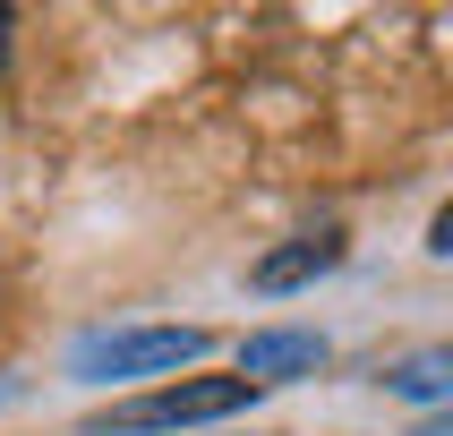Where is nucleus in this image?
Segmentation results:
<instances>
[{
    "label": "nucleus",
    "mask_w": 453,
    "mask_h": 436,
    "mask_svg": "<svg viewBox=\"0 0 453 436\" xmlns=\"http://www.w3.org/2000/svg\"><path fill=\"white\" fill-rule=\"evenodd\" d=\"M334 265H342V231H308V240H291V249H265L249 265V282L257 291H300V282L334 274Z\"/></svg>",
    "instance_id": "obj_3"
},
{
    "label": "nucleus",
    "mask_w": 453,
    "mask_h": 436,
    "mask_svg": "<svg viewBox=\"0 0 453 436\" xmlns=\"http://www.w3.org/2000/svg\"><path fill=\"white\" fill-rule=\"evenodd\" d=\"M326 342L317 333H249V351H240V377L265 385V377H291V368H317Z\"/></svg>",
    "instance_id": "obj_4"
},
{
    "label": "nucleus",
    "mask_w": 453,
    "mask_h": 436,
    "mask_svg": "<svg viewBox=\"0 0 453 436\" xmlns=\"http://www.w3.org/2000/svg\"><path fill=\"white\" fill-rule=\"evenodd\" d=\"M205 333L197 325H137V333H86L77 342V377H154V368H180L197 359Z\"/></svg>",
    "instance_id": "obj_2"
},
{
    "label": "nucleus",
    "mask_w": 453,
    "mask_h": 436,
    "mask_svg": "<svg viewBox=\"0 0 453 436\" xmlns=\"http://www.w3.org/2000/svg\"><path fill=\"white\" fill-rule=\"evenodd\" d=\"M385 385H394V394H411V402H445V394H453V351H419V359H403Z\"/></svg>",
    "instance_id": "obj_5"
},
{
    "label": "nucleus",
    "mask_w": 453,
    "mask_h": 436,
    "mask_svg": "<svg viewBox=\"0 0 453 436\" xmlns=\"http://www.w3.org/2000/svg\"><path fill=\"white\" fill-rule=\"evenodd\" d=\"M257 385L249 377H188V385H163L146 402H120L86 419V436H163V428H205V419H231V410H249Z\"/></svg>",
    "instance_id": "obj_1"
},
{
    "label": "nucleus",
    "mask_w": 453,
    "mask_h": 436,
    "mask_svg": "<svg viewBox=\"0 0 453 436\" xmlns=\"http://www.w3.org/2000/svg\"><path fill=\"white\" fill-rule=\"evenodd\" d=\"M0 69H9V9H0Z\"/></svg>",
    "instance_id": "obj_6"
}]
</instances>
